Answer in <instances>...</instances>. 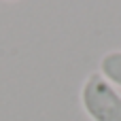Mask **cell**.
<instances>
[{"mask_svg":"<svg viewBox=\"0 0 121 121\" xmlns=\"http://www.w3.org/2000/svg\"><path fill=\"white\" fill-rule=\"evenodd\" d=\"M100 74L115 87H121V49L108 51L100 57Z\"/></svg>","mask_w":121,"mask_h":121,"instance_id":"7a4b0ae2","label":"cell"},{"mask_svg":"<svg viewBox=\"0 0 121 121\" xmlns=\"http://www.w3.org/2000/svg\"><path fill=\"white\" fill-rule=\"evenodd\" d=\"M81 104L91 121H121V94L100 72H91L85 79Z\"/></svg>","mask_w":121,"mask_h":121,"instance_id":"6da1fadb","label":"cell"}]
</instances>
